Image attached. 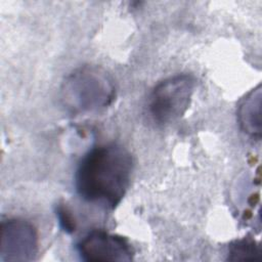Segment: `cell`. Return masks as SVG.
I'll return each mask as SVG.
<instances>
[{"mask_svg": "<svg viewBox=\"0 0 262 262\" xmlns=\"http://www.w3.org/2000/svg\"><path fill=\"white\" fill-rule=\"evenodd\" d=\"M260 246L252 237H244L234 241L228 247L227 260L243 261V260H256L260 258Z\"/></svg>", "mask_w": 262, "mask_h": 262, "instance_id": "obj_7", "label": "cell"}, {"mask_svg": "<svg viewBox=\"0 0 262 262\" xmlns=\"http://www.w3.org/2000/svg\"><path fill=\"white\" fill-rule=\"evenodd\" d=\"M132 169V156L123 145L107 143L95 146L78 165L76 190L84 201L114 209L129 187Z\"/></svg>", "mask_w": 262, "mask_h": 262, "instance_id": "obj_1", "label": "cell"}, {"mask_svg": "<svg viewBox=\"0 0 262 262\" xmlns=\"http://www.w3.org/2000/svg\"><path fill=\"white\" fill-rule=\"evenodd\" d=\"M38 250V232L31 222L20 218H9L1 222V261H32L37 256Z\"/></svg>", "mask_w": 262, "mask_h": 262, "instance_id": "obj_4", "label": "cell"}, {"mask_svg": "<svg viewBox=\"0 0 262 262\" xmlns=\"http://www.w3.org/2000/svg\"><path fill=\"white\" fill-rule=\"evenodd\" d=\"M115 98L110 75L100 68L85 66L74 71L63 82L61 100L68 111L85 114L108 106Z\"/></svg>", "mask_w": 262, "mask_h": 262, "instance_id": "obj_2", "label": "cell"}, {"mask_svg": "<svg viewBox=\"0 0 262 262\" xmlns=\"http://www.w3.org/2000/svg\"><path fill=\"white\" fill-rule=\"evenodd\" d=\"M56 216L58 218L61 228L66 232L71 233V232L75 231V228H76L75 220L73 218L71 211L67 207H64L63 205H59L56 209Z\"/></svg>", "mask_w": 262, "mask_h": 262, "instance_id": "obj_8", "label": "cell"}, {"mask_svg": "<svg viewBox=\"0 0 262 262\" xmlns=\"http://www.w3.org/2000/svg\"><path fill=\"white\" fill-rule=\"evenodd\" d=\"M261 98V85H258L243 98L237 108V121L241 129L255 138H260L262 133Z\"/></svg>", "mask_w": 262, "mask_h": 262, "instance_id": "obj_6", "label": "cell"}, {"mask_svg": "<svg viewBox=\"0 0 262 262\" xmlns=\"http://www.w3.org/2000/svg\"><path fill=\"white\" fill-rule=\"evenodd\" d=\"M77 251L84 261H131L134 250L127 238L106 232L93 230L77 245Z\"/></svg>", "mask_w": 262, "mask_h": 262, "instance_id": "obj_5", "label": "cell"}, {"mask_svg": "<svg viewBox=\"0 0 262 262\" xmlns=\"http://www.w3.org/2000/svg\"><path fill=\"white\" fill-rule=\"evenodd\" d=\"M194 84L191 75L179 74L156 85L147 101L152 121L158 125H167L179 119L189 106Z\"/></svg>", "mask_w": 262, "mask_h": 262, "instance_id": "obj_3", "label": "cell"}]
</instances>
